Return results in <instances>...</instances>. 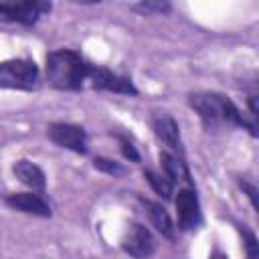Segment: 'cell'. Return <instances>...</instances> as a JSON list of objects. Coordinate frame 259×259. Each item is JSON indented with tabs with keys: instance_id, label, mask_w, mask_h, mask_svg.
<instances>
[{
	"instance_id": "cell-1",
	"label": "cell",
	"mask_w": 259,
	"mask_h": 259,
	"mask_svg": "<svg viewBox=\"0 0 259 259\" xmlns=\"http://www.w3.org/2000/svg\"><path fill=\"white\" fill-rule=\"evenodd\" d=\"M188 105L194 109V113H198L204 130L233 125L243 127L251 134V138H257V121L245 117L233 99L219 91H192L188 93Z\"/></svg>"
},
{
	"instance_id": "cell-2",
	"label": "cell",
	"mask_w": 259,
	"mask_h": 259,
	"mask_svg": "<svg viewBox=\"0 0 259 259\" xmlns=\"http://www.w3.org/2000/svg\"><path fill=\"white\" fill-rule=\"evenodd\" d=\"M93 63L73 49L51 51L45 59V77L53 89L81 91L87 83V75Z\"/></svg>"
},
{
	"instance_id": "cell-3",
	"label": "cell",
	"mask_w": 259,
	"mask_h": 259,
	"mask_svg": "<svg viewBox=\"0 0 259 259\" xmlns=\"http://www.w3.org/2000/svg\"><path fill=\"white\" fill-rule=\"evenodd\" d=\"M40 87V69L32 59L0 61V89L36 91Z\"/></svg>"
},
{
	"instance_id": "cell-4",
	"label": "cell",
	"mask_w": 259,
	"mask_h": 259,
	"mask_svg": "<svg viewBox=\"0 0 259 259\" xmlns=\"http://www.w3.org/2000/svg\"><path fill=\"white\" fill-rule=\"evenodd\" d=\"M53 4L47 0H24V2H0V20L16 22L26 28L34 26L40 16L49 14Z\"/></svg>"
},
{
	"instance_id": "cell-5",
	"label": "cell",
	"mask_w": 259,
	"mask_h": 259,
	"mask_svg": "<svg viewBox=\"0 0 259 259\" xmlns=\"http://www.w3.org/2000/svg\"><path fill=\"white\" fill-rule=\"evenodd\" d=\"M87 85L93 91H109V93H117V95H130V97H138L140 91L134 85V81L125 75L113 73L107 67L101 65H91L89 75H87Z\"/></svg>"
},
{
	"instance_id": "cell-6",
	"label": "cell",
	"mask_w": 259,
	"mask_h": 259,
	"mask_svg": "<svg viewBox=\"0 0 259 259\" xmlns=\"http://www.w3.org/2000/svg\"><path fill=\"white\" fill-rule=\"evenodd\" d=\"M47 136L59 148L71 150V152L81 154V156H85L89 152L87 132H85L83 125L67 123V121H53V123L47 125Z\"/></svg>"
},
{
	"instance_id": "cell-7",
	"label": "cell",
	"mask_w": 259,
	"mask_h": 259,
	"mask_svg": "<svg viewBox=\"0 0 259 259\" xmlns=\"http://www.w3.org/2000/svg\"><path fill=\"white\" fill-rule=\"evenodd\" d=\"M172 200L176 204V219H178L176 229H180V231H194V229H198L202 225L200 200H198V194H196L194 188H190V186L180 188Z\"/></svg>"
},
{
	"instance_id": "cell-8",
	"label": "cell",
	"mask_w": 259,
	"mask_h": 259,
	"mask_svg": "<svg viewBox=\"0 0 259 259\" xmlns=\"http://www.w3.org/2000/svg\"><path fill=\"white\" fill-rule=\"evenodd\" d=\"M121 249L132 259H150L156 253L158 243H156L152 231L146 225L130 223V227H127V231L121 239Z\"/></svg>"
},
{
	"instance_id": "cell-9",
	"label": "cell",
	"mask_w": 259,
	"mask_h": 259,
	"mask_svg": "<svg viewBox=\"0 0 259 259\" xmlns=\"http://www.w3.org/2000/svg\"><path fill=\"white\" fill-rule=\"evenodd\" d=\"M4 202L24 214H32V217H40V219H51L53 217V208L47 202V198L38 192H12L4 196Z\"/></svg>"
},
{
	"instance_id": "cell-10",
	"label": "cell",
	"mask_w": 259,
	"mask_h": 259,
	"mask_svg": "<svg viewBox=\"0 0 259 259\" xmlns=\"http://www.w3.org/2000/svg\"><path fill=\"white\" fill-rule=\"evenodd\" d=\"M152 130H154L156 138L168 150H172V154L184 158V146H182V138H180V127H178V121L172 115L154 113L152 115Z\"/></svg>"
},
{
	"instance_id": "cell-11",
	"label": "cell",
	"mask_w": 259,
	"mask_h": 259,
	"mask_svg": "<svg viewBox=\"0 0 259 259\" xmlns=\"http://www.w3.org/2000/svg\"><path fill=\"white\" fill-rule=\"evenodd\" d=\"M12 174L16 176L18 182L28 186L32 192L45 194V190H47V174L38 164L30 162L26 158H20V160H16L12 164Z\"/></svg>"
},
{
	"instance_id": "cell-12",
	"label": "cell",
	"mask_w": 259,
	"mask_h": 259,
	"mask_svg": "<svg viewBox=\"0 0 259 259\" xmlns=\"http://www.w3.org/2000/svg\"><path fill=\"white\" fill-rule=\"evenodd\" d=\"M138 200H140V204L144 206V212L148 214L152 227H154L164 239L174 241V239H176V227H174V221H172V217L168 214V210H166L160 202H154V200L144 198V196H140V194H138Z\"/></svg>"
},
{
	"instance_id": "cell-13",
	"label": "cell",
	"mask_w": 259,
	"mask_h": 259,
	"mask_svg": "<svg viewBox=\"0 0 259 259\" xmlns=\"http://www.w3.org/2000/svg\"><path fill=\"white\" fill-rule=\"evenodd\" d=\"M160 168H162V174L172 182V184H178V182H186L190 188H194V178L188 170V164L184 158L168 152V150H162L160 156Z\"/></svg>"
},
{
	"instance_id": "cell-14",
	"label": "cell",
	"mask_w": 259,
	"mask_h": 259,
	"mask_svg": "<svg viewBox=\"0 0 259 259\" xmlns=\"http://www.w3.org/2000/svg\"><path fill=\"white\" fill-rule=\"evenodd\" d=\"M142 174H144V180L150 184V188H152L158 196H162L164 200H172V198H174V184H172L164 174H158V172H154V170H150V168H146Z\"/></svg>"
},
{
	"instance_id": "cell-15",
	"label": "cell",
	"mask_w": 259,
	"mask_h": 259,
	"mask_svg": "<svg viewBox=\"0 0 259 259\" xmlns=\"http://www.w3.org/2000/svg\"><path fill=\"white\" fill-rule=\"evenodd\" d=\"M130 10L138 12L142 16H156V14H170L172 4L166 2V0H144V2L130 4Z\"/></svg>"
},
{
	"instance_id": "cell-16",
	"label": "cell",
	"mask_w": 259,
	"mask_h": 259,
	"mask_svg": "<svg viewBox=\"0 0 259 259\" xmlns=\"http://www.w3.org/2000/svg\"><path fill=\"white\" fill-rule=\"evenodd\" d=\"M93 168L101 174L111 176V178H123L127 174V168L121 162H115V160L105 158V156H95L93 158Z\"/></svg>"
},
{
	"instance_id": "cell-17",
	"label": "cell",
	"mask_w": 259,
	"mask_h": 259,
	"mask_svg": "<svg viewBox=\"0 0 259 259\" xmlns=\"http://www.w3.org/2000/svg\"><path fill=\"white\" fill-rule=\"evenodd\" d=\"M237 229L243 237V247H245L247 259H259V241H257L255 231L245 223H237Z\"/></svg>"
},
{
	"instance_id": "cell-18",
	"label": "cell",
	"mask_w": 259,
	"mask_h": 259,
	"mask_svg": "<svg viewBox=\"0 0 259 259\" xmlns=\"http://www.w3.org/2000/svg\"><path fill=\"white\" fill-rule=\"evenodd\" d=\"M113 136H115V140H117V144H119L121 156H123L125 160H130V162H134V164H140V162H142V156H140L136 144H134L127 136H123V134H113Z\"/></svg>"
},
{
	"instance_id": "cell-19",
	"label": "cell",
	"mask_w": 259,
	"mask_h": 259,
	"mask_svg": "<svg viewBox=\"0 0 259 259\" xmlns=\"http://www.w3.org/2000/svg\"><path fill=\"white\" fill-rule=\"evenodd\" d=\"M237 182H239V188L243 190V194H247V198L251 200V206H253L255 210H259V202H257V186H255L253 182L245 180V178H237Z\"/></svg>"
},
{
	"instance_id": "cell-20",
	"label": "cell",
	"mask_w": 259,
	"mask_h": 259,
	"mask_svg": "<svg viewBox=\"0 0 259 259\" xmlns=\"http://www.w3.org/2000/svg\"><path fill=\"white\" fill-rule=\"evenodd\" d=\"M257 95L253 93V95H249L247 97V105H249V113H251V119H255L257 121V115H259V109H257Z\"/></svg>"
},
{
	"instance_id": "cell-21",
	"label": "cell",
	"mask_w": 259,
	"mask_h": 259,
	"mask_svg": "<svg viewBox=\"0 0 259 259\" xmlns=\"http://www.w3.org/2000/svg\"><path fill=\"white\" fill-rule=\"evenodd\" d=\"M208 259H229V257H227V253H223V251H221L219 247H214V249L210 251Z\"/></svg>"
}]
</instances>
